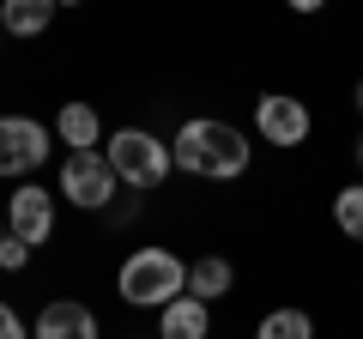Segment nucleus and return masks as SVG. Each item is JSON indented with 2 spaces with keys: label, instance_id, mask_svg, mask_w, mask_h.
I'll list each match as a JSON object with an SVG mask.
<instances>
[{
  "label": "nucleus",
  "instance_id": "obj_1",
  "mask_svg": "<svg viewBox=\"0 0 363 339\" xmlns=\"http://www.w3.org/2000/svg\"><path fill=\"white\" fill-rule=\"evenodd\" d=\"M169 152H176V170L194 176V182H236V176L248 170V157H255V145H248V133L230 128V121L194 116V121L176 128Z\"/></svg>",
  "mask_w": 363,
  "mask_h": 339
},
{
  "label": "nucleus",
  "instance_id": "obj_2",
  "mask_svg": "<svg viewBox=\"0 0 363 339\" xmlns=\"http://www.w3.org/2000/svg\"><path fill=\"white\" fill-rule=\"evenodd\" d=\"M116 291H121L128 309H164V303H176L182 291H188V261H182L176 248L145 243V248H133L128 261H121Z\"/></svg>",
  "mask_w": 363,
  "mask_h": 339
},
{
  "label": "nucleus",
  "instance_id": "obj_3",
  "mask_svg": "<svg viewBox=\"0 0 363 339\" xmlns=\"http://www.w3.org/2000/svg\"><path fill=\"white\" fill-rule=\"evenodd\" d=\"M109 164H116L121 188H140V194H152V188L169 182L176 152H169L157 133H145V128H116V133H109Z\"/></svg>",
  "mask_w": 363,
  "mask_h": 339
},
{
  "label": "nucleus",
  "instance_id": "obj_4",
  "mask_svg": "<svg viewBox=\"0 0 363 339\" xmlns=\"http://www.w3.org/2000/svg\"><path fill=\"white\" fill-rule=\"evenodd\" d=\"M116 188H121V176H116V164H109V152H67L61 194L73 200L79 212H104L109 200H116Z\"/></svg>",
  "mask_w": 363,
  "mask_h": 339
},
{
  "label": "nucleus",
  "instance_id": "obj_5",
  "mask_svg": "<svg viewBox=\"0 0 363 339\" xmlns=\"http://www.w3.org/2000/svg\"><path fill=\"white\" fill-rule=\"evenodd\" d=\"M255 133L267 145H279V152H297V145H309L315 116H309V104L291 97V91H260L255 97Z\"/></svg>",
  "mask_w": 363,
  "mask_h": 339
},
{
  "label": "nucleus",
  "instance_id": "obj_6",
  "mask_svg": "<svg viewBox=\"0 0 363 339\" xmlns=\"http://www.w3.org/2000/svg\"><path fill=\"white\" fill-rule=\"evenodd\" d=\"M55 128L37 116H0V176H30L49 164Z\"/></svg>",
  "mask_w": 363,
  "mask_h": 339
},
{
  "label": "nucleus",
  "instance_id": "obj_7",
  "mask_svg": "<svg viewBox=\"0 0 363 339\" xmlns=\"http://www.w3.org/2000/svg\"><path fill=\"white\" fill-rule=\"evenodd\" d=\"M6 230L25 236L30 248L49 243V236H55V194H49V188H37V182H18L13 200H6Z\"/></svg>",
  "mask_w": 363,
  "mask_h": 339
},
{
  "label": "nucleus",
  "instance_id": "obj_8",
  "mask_svg": "<svg viewBox=\"0 0 363 339\" xmlns=\"http://www.w3.org/2000/svg\"><path fill=\"white\" fill-rule=\"evenodd\" d=\"M30 339H104L97 333V315L85 309V303H43L37 327H30Z\"/></svg>",
  "mask_w": 363,
  "mask_h": 339
},
{
  "label": "nucleus",
  "instance_id": "obj_9",
  "mask_svg": "<svg viewBox=\"0 0 363 339\" xmlns=\"http://www.w3.org/2000/svg\"><path fill=\"white\" fill-rule=\"evenodd\" d=\"M157 339H212V303L182 291L176 303L157 309Z\"/></svg>",
  "mask_w": 363,
  "mask_h": 339
},
{
  "label": "nucleus",
  "instance_id": "obj_10",
  "mask_svg": "<svg viewBox=\"0 0 363 339\" xmlns=\"http://www.w3.org/2000/svg\"><path fill=\"white\" fill-rule=\"evenodd\" d=\"M236 291V267L224 261V255H200V261H188V297L200 303H218Z\"/></svg>",
  "mask_w": 363,
  "mask_h": 339
},
{
  "label": "nucleus",
  "instance_id": "obj_11",
  "mask_svg": "<svg viewBox=\"0 0 363 339\" xmlns=\"http://www.w3.org/2000/svg\"><path fill=\"white\" fill-rule=\"evenodd\" d=\"M55 133H61L73 152H97L104 145V116L91 104H61V116H55Z\"/></svg>",
  "mask_w": 363,
  "mask_h": 339
},
{
  "label": "nucleus",
  "instance_id": "obj_12",
  "mask_svg": "<svg viewBox=\"0 0 363 339\" xmlns=\"http://www.w3.org/2000/svg\"><path fill=\"white\" fill-rule=\"evenodd\" d=\"M55 0H0V30H13V37H43L55 25Z\"/></svg>",
  "mask_w": 363,
  "mask_h": 339
},
{
  "label": "nucleus",
  "instance_id": "obj_13",
  "mask_svg": "<svg viewBox=\"0 0 363 339\" xmlns=\"http://www.w3.org/2000/svg\"><path fill=\"white\" fill-rule=\"evenodd\" d=\"M255 339H315V315L309 309H267Z\"/></svg>",
  "mask_w": 363,
  "mask_h": 339
},
{
  "label": "nucleus",
  "instance_id": "obj_14",
  "mask_svg": "<svg viewBox=\"0 0 363 339\" xmlns=\"http://www.w3.org/2000/svg\"><path fill=\"white\" fill-rule=\"evenodd\" d=\"M333 224H339V236L363 243V182H345L333 194Z\"/></svg>",
  "mask_w": 363,
  "mask_h": 339
},
{
  "label": "nucleus",
  "instance_id": "obj_15",
  "mask_svg": "<svg viewBox=\"0 0 363 339\" xmlns=\"http://www.w3.org/2000/svg\"><path fill=\"white\" fill-rule=\"evenodd\" d=\"M25 261H30V243H25V236H13V230H6V236H0V267H6V273H18Z\"/></svg>",
  "mask_w": 363,
  "mask_h": 339
},
{
  "label": "nucleus",
  "instance_id": "obj_16",
  "mask_svg": "<svg viewBox=\"0 0 363 339\" xmlns=\"http://www.w3.org/2000/svg\"><path fill=\"white\" fill-rule=\"evenodd\" d=\"M0 339H30V327L18 321V309H13V303H0Z\"/></svg>",
  "mask_w": 363,
  "mask_h": 339
},
{
  "label": "nucleus",
  "instance_id": "obj_17",
  "mask_svg": "<svg viewBox=\"0 0 363 339\" xmlns=\"http://www.w3.org/2000/svg\"><path fill=\"white\" fill-rule=\"evenodd\" d=\"M285 6H291V13H303V18H309V13H321L327 0H285Z\"/></svg>",
  "mask_w": 363,
  "mask_h": 339
},
{
  "label": "nucleus",
  "instance_id": "obj_18",
  "mask_svg": "<svg viewBox=\"0 0 363 339\" xmlns=\"http://www.w3.org/2000/svg\"><path fill=\"white\" fill-rule=\"evenodd\" d=\"M351 104H357V116H363V79H357V91H351Z\"/></svg>",
  "mask_w": 363,
  "mask_h": 339
},
{
  "label": "nucleus",
  "instance_id": "obj_19",
  "mask_svg": "<svg viewBox=\"0 0 363 339\" xmlns=\"http://www.w3.org/2000/svg\"><path fill=\"white\" fill-rule=\"evenodd\" d=\"M357 170H363V133H357Z\"/></svg>",
  "mask_w": 363,
  "mask_h": 339
},
{
  "label": "nucleus",
  "instance_id": "obj_20",
  "mask_svg": "<svg viewBox=\"0 0 363 339\" xmlns=\"http://www.w3.org/2000/svg\"><path fill=\"white\" fill-rule=\"evenodd\" d=\"M55 6H79V0H55Z\"/></svg>",
  "mask_w": 363,
  "mask_h": 339
},
{
  "label": "nucleus",
  "instance_id": "obj_21",
  "mask_svg": "<svg viewBox=\"0 0 363 339\" xmlns=\"http://www.w3.org/2000/svg\"><path fill=\"white\" fill-rule=\"evenodd\" d=\"M0 37H6V30H0Z\"/></svg>",
  "mask_w": 363,
  "mask_h": 339
}]
</instances>
